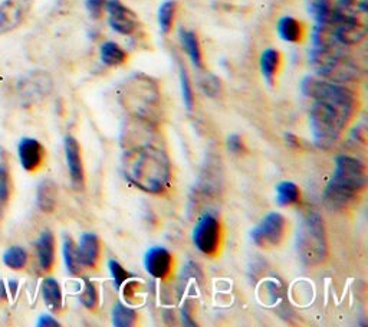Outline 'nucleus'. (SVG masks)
Segmentation results:
<instances>
[{
    "instance_id": "nucleus-35",
    "label": "nucleus",
    "mask_w": 368,
    "mask_h": 327,
    "mask_svg": "<svg viewBox=\"0 0 368 327\" xmlns=\"http://www.w3.org/2000/svg\"><path fill=\"white\" fill-rule=\"evenodd\" d=\"M228 149L232 151V153H236V154H241L245 151V143H243V140L233 134V136H229L228 138Z\"/></svg>"
},
{
    "instance_id": "nucleus-26",
    "label": "nucleus",
    "mask_w": 368,
    "mask_h": 327,
    "mask_svg": "<svg viewBox=\"0 0 368 327\" xmlns=\"http://www.w3.org/2000/svg\"><path fill=\"white\" fill-rule=\"evenodd\" d=\"M301 191L294 182H282L277 188V200L281 207L295 205L299 202Z\"/></svg>"
},
{
    "instance_id": "nucleus-17",
    "label": "nucleus",
    "mask_w": 368,
    "mask_h": 327,
    "mask_svg": "<svg viewBox=\"0 0 368 327\" xmlns=\"http://www.w3.org/2000/svg\"><path fill=\"white\" fill-rule=\"evenodd\" d=\"M38 207L42 212L51 213L55 207H56V199H58V188L54 180L45 179L41 182L38 186Z\"/></svg>"
},
{
    "instance_id": "nucleus-27",
    "label": "nucleus",
    "mask_w": 368,
    "mask_h": 327,
    "mask_svg": "<svg viewBox=\"0 0 368 327\" xmlns=\"http://www.w3.org/2000/svg\"><path fill=\"white\" fill-rule=\"evenodd\" d=\"M3 262H5V266L9 267L10 270L19 271V270L26 267L28 253L23 250L22 246H18V245L10 246L3 254Z\"/></svg>"
},
{
    "instance_id": "nucleus-8",
    "label": "nucleus",
    "mask_w": 368,
    "mask_h": 327,
    "mask_svg": "<svg viewBox=\"0 0 368 327\" xmlns=\"http://www.w3.org/2000/svg\"><path fill=\"white\" fill-rule=\"evenodd\" d=\"M286 221L281 213H268L261 224L256 226L250 237L253 242L261 248H274L279 245L285 237Z\"/></svg>"
},
{
    "instance_id": "nucleus-10",
    "label": "nucleus",
    "mask_w": 368,
    "mask_h": 327,
    "mask_svg": "<svg viewBox=\"0 0 368 327\" xmlns=\"http://www.w3.org/2000/svg\"><path fill=\"white\" fill-rule=\"evenodd\" d=\"M29 10V0H5L0 5V35L18 28Z\"/></svg>"
},
{
    "instance_id": "nucleus-38",
    "label": "nucleus",
    "mask_w": 368,
    "mask_h": 327,
    "mask_svg": "<svg viewBox=\"0 0 368 327\" xmlns=\"http://www.w3.org/2000/svg\"><path fill=\"white\" fill-rule=\"evenodd\" d=\"M10 284V290H12V295L16 294V288H18V282H14V279H12V282L9 283Z\"/></svg>"
},
{
    "instance_id": "nucleus-36",
    "label": "nucleus",
    "mask_w": 368,
    "mask_h": 327,
    "mask_svg": "<svg viewBox=\"0 0 368 327\" xmlns=\"http://www.w3.org/2000/svg\"><path fill=\"white\" fill-rule=\"evenodd\" d=\"M39 327H59V323L50 315H43L38 320Z\"/></svg>"
},
{
    "instance_id": "nucleus-21",
    "label": "nucleus",
    "mask_w": 368,
    "mask_h": 327,
    "mask_svg": "<svg viewBox=\"0 0 368 327\" xmlns=\"http://www.w3.org/2000/svg\"><path fill=\"white\" fill-rule=\"evenodd\" d=\"M278 34L285 42H299L303 35L302 23L292 17H285L278 22Z\"/></svg>"
},
{
    "instance_id": "nucleus-34",
    "label": "nucleus",
    "mask_w": 368,
    "mask_h": 327,
    "mask_svg": "<svg viewBox=\"0 0 368 327\" xmlns=\"http://www.w3.org/2000/svg\"><path fill=\"white\" fill-rule=\"evenodd\" d=\"M87 9L94 19L102 17L104 9L107 6V0H87Z\"/></svg>"
},
{
    "instance_id": "nucleus-12",
    "label": "nucleus",
    "mask_w": 368,
    "mask_h": 327,
    "mask_svg": "<svg viewBox=\"0 0 368 327\" xmlns=\"http://www.w3.org/2000/svg\"><path fill=\"white\" fill-rule=\"evenodd\" d=\"M144 267L154 278H166L173 267V257L163 246H154L144 257Z\"/></svg>"
},
{
    "instance_id": "nucleus-25",
    "label": "nucleus",
    "mask_w": 368,
    "mask_h": 327,
    "mask_svg": "<svg viewBox=\"0 0 368 327\" xmlns=\"http://www.w3.org/2000/svg\"><path fill=\"white\" fill-rule=\"evenodd\" d=\"M127 59L125 51L116 42H105L101 46V61L108 67H118Z\"/></svg>"
},
{
    "instance_id": "nucleus-15",
    "label": "nucleus",
    "mask_w": 368,
    "mask_h": 327,
    "mask_svg": "<svg viewBox=\"0 0 368 327\" xmlns=\"http://www.w3.org/2000/svg\"><path fill=\"white\" fill-rule=\"evenodd\" d=\"M39 266L43 271H51L55 262V237L51 231H43L36 242Z\"/></svg>"
},
{
    "instance_id": "nucleus-30",
    "label": "nucleus",
    "mask_w": 368,
    "mask_h": 327,
    "mask_svg": "<svg viewBox=\"0 0 368 327\" xmlns=\"http://www.w3.org/2000/svg\"><path fill=\"white\" fill-rule=\"evenodd\" d=\"M179 68H180V85H182L183 101H184V105H186L187 110L191 112V110H193V105H195L193 88H191V83H190L188 74H187L186 68L183 67L182 62H179Z\"/></svg>"
},
{
    "instance_id": "nucleus-20",
    "label": "nucleus",
    "mask_w": 368,
    "mask_h": 327,
    "mask_svg": "<svg viewBox=\"0 0 368 327\" xmlns=\"http://www.w3.org/2000/svg\"><path fill=\"white\" fill-rule=\"evenodd\" d=\"M180 41L191 62H193V65L199 70H203V55L197 35L195 32H191V30L180 29Z\"/></svg>"
},
{
    "instance_id": "nucleus-3",
    "label": "nucleus",
    "mask_w": 368,
    "mask_h": 327,
    "mask_svg": "<svg viewBox=\"0 0 368 327\" xmlns=\"http://www.w3.org/2000/svg\"><path fill=\"white\" fill-rule=\"evenodd\" d=\"M367 186L365 165L351 156H338L335 172L325 189V200L332 208H345L354 204L357 195Z\"/></svg>"
},
{
    "instance_id": "nucleus-23",
    "label": "nucleus",
    "mask_w": 368,
    "mask_h": 327,
    "mask_svg": "<svg viewBox=\"0 0 368 327\" xmlns=\"http://www.w3.org/2000/svg\"><path fill=\"white\" fill-rule=\"evenodd\" d=\"M12 193V178L8 162H0V221L3 220Z\"/></svg>"
},
{
    "instance_id": "nucleus-2",
    "label": "nucleus",
    "mask_w": 368,
    "mask_h": 327,
    "mask_svg": "<svg viewBox=\"0 0 368 327\" xmlns=\"http://www.w3.org/2000/svg\"><path fill=\"white\" fill-rule=\"evenodd\" d=\"M301 88L314 100L310 121L315 145L319 149L332 147L356 112L354 92L341 83L311 76L302 81Z\"/></svg>"
},
{
    "instance_id": "nucleus-9",
    "label": "nucleus",
    "mask_w": 368,
    "mask_h": 327,
    "mask_svg": "<svg viewBox=\"0 0 368 327\" xmlns=\"http://www.w3.org/2000/svg\"><path fill=\"white\" fill-rule=\"evenodd\" d=\"M105 9L108 12V23L116 32L121 35H131L137 29V14L130 8L122 5L120 0H108Z\"/></svg>"
},
{
    "instance_id": "nucleus-31",
    "label": "nucleus",
    "mask_w": 368,
    "mask_h": 327,
    "mask_svg": "<svg viewBox=\"0 0 368 327\" xmlns=\"http://www.w3.org/2000/svg\"><path fill=\"white\" fill-rule=\"evenodd\" d=\"M108 267H109L111 275H113V278H114V283H116L117 288H121V286L127 282L128 278L131 277V274L128 273L127 270H124V267L116 260H111L108 262Z\"/></svg>"
},
{
    "instance_id": "nucleus-1",
    "label": "nucleus",
    "mask_w": 368,
    "mask_h": 327,
    "mask_svg": "<svg viewBox=\"0 0 368 327\" xmlns=\"http://www.w3.org/2000/svg\"><path fill=\"white\" fill-rule=\"evenodd\" d=\"M151 121L133 118L122 136V172L138 189L163 193L170 184L171 166Z\"/></svg>"
},
{
    "instance_id": "nucleus-11",
    "label": "nucleus",
    "mask_w": 368,
    "mask_h": 327,
    "mask_svg": "<svg viewBox=\"0 0 368 327\" xmlns=\"http://www.w3.org/2000/svg\"><path fill=\"white\" fill-rule=\"evenodd\" d=\"M63 146H65V156H67V163H68L72 184L75 189L81 191L84 189V183H85L81 147H79V143L72 136L65 137V140H63Z\"/></svg>"
},
{
    "instance_id": "nucleus-18",
    "label": "nucleus",
    "mask_w": 368,
    "mask_h": 327,
    "mask_svg": "<svg viewBox=\"0 0 368 327\" xmlns=\"http://www.w3.org/2000/svg\"><path fill=\"white\" fill-rule=\"evenodd\" d=\"M23 88H22V92L25 96L34 98V97H45L47 96V92L51 91V78L47 76L46 74H34L29 76V80L25 81L23 84Z\"/></svg>"
},
{
    "instance_id": "nucleus-5",
    "label": "nucleus",
    "mask_w": 368,
    "mask_h": 327,
    "mask_svg": "<svg viewBox=\"0 0 368 327\" xmlns=\"http://www.w3.org/2000/svg\"><path fill=\"white\" fill-rule=\"evenodd\" d=\"M296 248L302 262L307 266H316L325 260L327 237L319 213L311 212L303 218L298 228Z\"/></svg>"
},
{
    "instance_id": "nucleus-4",
    "label": "nucleus",
    "mask_w": 368,
    "mask_h": 327,
    "mask_svg": "<svg viewBox=\"0 0 368 327\" xmlns=\"http://www.w3.org/2000/svg\"><path fill=\"white\" fill-rule=\"evenodd\" d=\"M121 98L136 118L151 121L160 104V92L150 76L136 74L124 83Z\"/></svg>"
},
{
    "instance_id": "nucleus-19",
    "label": "nucleus",
    "mask_w": 368,
    "mask_h": 327,
    "mask_svg": "<svg viewBox=\"0 0 368 327\" xmlns=\"http://www.w3.org/2000/svg\"><path fill=\"white\" fill-rule=\"evenodd\" d=\"M42 297L45 304L47 306L51 311L54 313H58V311L62 310L63 299H62V290L59 283L55 278H45L42 283Z\"/></svg>"
},
{
    "instance_id": "nucleus-37",
    "label": "nucleus",
    "mask_w": 368,
    "mask_h": 327,
    "mask_svg": "<svg viewBox=\"0 0 368 327\" xmlns=\"http://www.w3.org/2000/svg\"><path fill=\"white\" fill-rule=\"evenodd\" d=\"M286 142L290 143L292 147H298L299 146V140L294 134H286Z\"/></svg>"
},
{
    "instance_id": "nucleus-13",
    "label": "nucleus",
    "mask_w": 368,
    "mask_h": 327,
    "mask_svg": "<svg viewBox=\"0 0 368 327\" xmlns=\"http://www.w3.org/2000/svg\"><path fill=\"white\" fill-rule=\"evenodd\" d=\"M19 160L22 167L26 172H36V170L42 166L45 159V150L43 146L35 138L25 137L21 140L18 146Z\"/></svg>"
},
{
    "instance_id": "nucleus-6",
    "label": "nucleus",
    "mask_w": 368,
    "mask_h": 327,
    "mask_svg": "<svg viewBox=\"0 0 368 327\" xmlns=\"http://www.w3.org/2000/svg\"><path fill=\"white\" fill-rule=\"evenodd\" d=\"M311 64L328 81L345 83L357 76V68L347 59L344 50L314 48L311 52Z\"/></svg>"
},
{
    "instance_id": "nucleus-32",
    "label": "nucleus",
    "mask_w": 368,
    "mask_h": 327,
    "mask_svg": "<svg viewBox=\"0 0 368 327\" xmlns=\"http://www.w3.org/2000/svg\"><path fill=\"white\" fill-rule=\"evenodd\" d=\"M81 303L87 308H95V306H97V303H98L97 288H95L94 283L89 282L88 278H85V287H84V291L81 294Z\"/></svg>"
},
{
    "instance_id": "nucleus-14",
    "label": "nucleus",
    "mask_w": 368,
    "mask_h": 327,
    "mask_svg": "<svg viewBox=\"0 0 368 327\" xmlns=\"http://www.w3.org/2000/svg\"><path fill=\"white\" fill-rule=\"evenodd\" d=\"M334 10L335 18L367 22L368 0H338Z\"/></svg>"
},
{
    "instance_id": "nucleus-24",
    "label": "nucleus",
    "mask_w": 368,
    "mask_h": 327,
    "mask_svg": "<svg viewBox=\"0 0 368 327\" xmlns=\"http://www.w3.org/2000/svg\"><path fill=\"white\" fill-rule=\"evenodd\" d=\"M279 64H281V55L277 50L268 48L262 52L261 71H262L263 76L266 78L268 83L272 84V81H274V78L279 70Z\"/></svg>"
},
{
    "instance_id": "nucleus-29",
    "label": "nucleus",
    "mask_w": 368,
    "mask_h": 327,
    "mask_svg": "<svg viewBox=\"0 0 368 327\" xmlns=\"http://www.w3.org/2000/svg\"><path fill=\"white\" fill-rule=\"evenodd\" d=\"M175 6H177L175 2H173V0H167V2H164L158 9V25L163 34H169L173 28V22L175 17Z\"/></svg>"
},
{
    "instance_id": "nucleus-28",
    "label": "nucleus",
    "mask_w": 368,
    "mask_h": 327,
    "mask_svg": "<svg viewBox=\"0 0 368 327\" xmlns=\"http://www.w3.org/2000/svg\"><path fill=\"white\" fill-rule=\"evenodd\" d=\"M137 313L130 308L124 306L122 303H117L113 310V324L117 327H130L136 323Z\"/></svg>"
},
{
    "instance_id": "nucleus-33",
    "label": "nucleus",
    "mask_w": 368,
    "mask_h": 327,
    "mask_svg": "<svg viewBox=\"0 0 368 327\" xmlns=\"http://www.w3.org/2000/svg\"><path fill=\"white\" fill-rule=\"evenodd\" d=\"M200 87L206 92V96L215 97L219 94V91H220V81L215 75L207 74L203 78H200Z\"/></svg>"
},
{
    "instance_id": "nucleus-7",
    "label": "nucleus",
    "mask_w": 368,
    "mask_h": 327,
    "mask_svg": "<svg viewBox=\"0 0 368 327\" xmlns=\"http://www.w3.org/2000/svg\"><path fill=\"white\" fill-rule=\"evenodd\" d=\"M193 242L206 255H215L220 245V222L212 213H204L193 231Z\"/></svg>"
},
{
    "instance_id": "nucleus-16",
    "label": "nucleus",
    "mask_w": 368,
    "mask_h": 327,
    "mask_svg": "<svg viewBox=\"0 0 368 327\" xmlns=\"http://www.w3.org/2000/svg\"><path fill=\"white\" fill-rule=\"evenodd\" d=\"M78 254L83 266L95 267L100 260V240L95 233L87 232L81 237L78 245Z\"/></svg>"
},
{
    "instance_id": "nucleus-22",
    "label": "nucleus",
    "mask_w": 368,
    "mask_h": 327,
    "mask_svg": "<svg viewBox=\"0 0 368 327\" xmlns=\"http://www.w3.org/2000/svg\"><path fill=\"white\" fill-rule=\"evenodd\" d=\"M62 254H63V261H65L67 270L71 275H79L83 271V262L78 254V246L75 242L69 238L65 237L63 240V246H62Z\"/></svg>"
}]
</instances>
